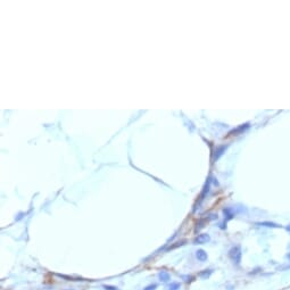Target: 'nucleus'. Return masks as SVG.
<instances>
[{"label": "nucleus", "mask_w": 290, "mask_h": 290, "mask_svg": "<svg viewBox=\"0 0 290 290\" xmlns=\"http://www.w3.org/2000/svg\"><path fill=\"white\" fill-rule=\"evenodd\" d=\"M241 256H242V253H241V247L240 246H234L229 250V257H230V259L232 261V263L234 265L240 264Z\"/></svg>", "instance_id": "f257e3e1"}, {"label": "nucleus", "mask_w": 290, "mask_h": 290, "mask_svg": "<svg viewBox=\"0 0 290 290\" xmlns=\"http://www.w3.org/2000/svg\"><path fill=\"white\" fill-rule=\"evenodd\" d=\"M210 240V237H209V234H207V233H202V234H198L197 237H196V239H194V245H202V244H206V242H208Z\"/></svg>", "instance_id": "f03ea898"}, {"label": "nucleus", "mask_w": 290, "mask_h": 290, "mask_svg": "<svg viewBox=\"0 0 290 290\" xmlns=\"http://www.w3.org/2000/svg\"><path fill=\"white\" fill-rule=\"evenodd\" d=\"M158 279H159V281H162V282H167V281L171 280V275H170V273L166 272V271H161V272L158 273Z\"/></svg>", "instance_id": "7ed1b4c3"}, {"label": "nucleus", "mask_w": 290, "mask_h": 290, "mask_svg": "<svg viewBox=\"0 0 290 290\" xmlns=\"http://www.w3.org/2000/svg\"><path fill=\"white\" fill-rule=\"evenodd\" d=\"M196 257L199 262H206L207 261V254L202 249H199V250L196 252Z\"/></svg>", "instance_id": "20e7f679"}, {"label": "nucleus", "mask_w": 290, "mask_h": 290, "mask_svg": "<svg viewBox=\"0 0 290 290\" xmlns=\"http://www.w3.org/2000/svg\"><path fill=\"white\" fill-rule=\"evenodd\" d=\"M257 225H262V226H267V228H281V225L277 224V223H273V222H259V223H256Z\"/></svg>", "instance_id": "39448f33"}, {"label": "nucleus", "mask_w": 290, "mask_h": 290, "mask_svg": "<svg viewBox=\"0 0 290 290\" xmlns=\"http://www.w3.org/2000/svg\"><path fill=\"white\" fill-rule=\"evenodd\" d=\"M212 273H213V270H204V271H201L200 273H199V278H201V279H208L210 275H212Z\"/></svg>", "instance_id": "423d86ee"}, {"label": "nucleus", "mask_w": 290, "mask_h": 290, "mask_svg": "<svg viewBox=\"0 0 290 290\" xmlns=\"http://www.w3.org/2000/svg\"><path fill=\"white\" fill-rule=\"evenodd\" d=\"M180 288H181V283L180 282H171L166 287V290H179Z\"/></svg>", "instance_id": "0eeeda50"}, {"label": "nucleus", "mask_w": 290, "mask_h": 290, "mask_svg": "<svg viewBox=\"0 0 290 290\" xmlns=\"http://www.w3.org/2000/svg\"><path fill=\"white\" fill-rule=\"evenodd\" d=\"M156 288H157V285H156V283H153V285H149L148 287H146L143 290H155Z\"/></svg>", "instance_id": "6e6552de"}, {"label": "nucleus", "mask_w": 290, "mask_h": 290, "mask_svg": "<svg viewBox=\"0 0 290 290\" xmlns=\"http://www.w3.org/2000/svg\"><path fill=\"white\" fill-rule=\"evenodd\" d=\"M104 289L105 290H119L117 287H114V286H104Z\"/></svg>", "instance_id": "1a4fd4ad"}, {"label": "nucleus", "mask_w": 290, "mask_h": 290, "mask_svg": "<svg viewBox=\"0 0 290 290\" xmlns=\"http://www.w3.org/2000/svg\"><path fill=\"white\" fill-rule=\"evenodd\" d=\"M279 270H281V271H288V270H290V264L283 265V266H280V267H279Z\"/></svg>", "instance_id": "9d476101"}, {"label": "nucleus", "mask_w": 290, "mask_h": 290, "mask_svg": "<svg viewBox=\"0 0 290 290\" xmlns=\"http://www.w3.org/2000/svg\"><path fill=\"white\" fill-rule=\"evenodd\" d=\"M286 229H287V230H288V231H290V224H289V225H288V226H287V228H286Z\"/></svg>", "instance_id": "9b49d317"}, {"label": "nucleus", "mask_w": 290, "mask_h": 290, "mask_svg": "<svg viewBox=\"0 0 290 290\" xmlns=\"http://www.w3.org/2000/svg\"><path fill=\"white\" fill-rule=\"evenodd\" d=\"M287 258H288V259H289V261H290V253H289V254H288V255H287Z\"/></svg>", "instance_id": "f8f14e48"}]
</instances>
